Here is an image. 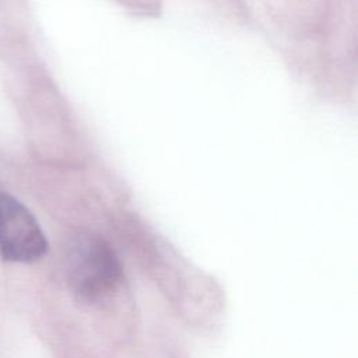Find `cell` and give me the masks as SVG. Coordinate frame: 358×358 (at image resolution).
Segmentation results:
<instances>
[{
	"label": "cell",
	"mask_w": 358,
	"mask_h": 358,
	"mask_svg": "<svg viewBox=\"0 0 358 358\" xmlns=\"http://www.w3.org/2000/svg\"><path fill=\"white\" fill-rule=\"evenodd\" d=\"M66 274L74 292L95 299L119 285L122 264L106 242L84 234L77 235L67 246Z\"/></svg>",
	"instance_id": "obj_1"
},
{
	"label": "cell",
	"mask_w": 358,
	"mask_h": 358,
	"mask_svg": "<svg viewBox=\"0 0 358 358\" xmlns=\"http://www.w3.org/2000/svg\"><path fill=\"white\" fill-rule=\"evenodd\" d=\"M48 253V239L34 214L14 196L0 192V256L34 263Z\"/></svg>",
	"instance_id": "obj_2"
}]
</instances>
